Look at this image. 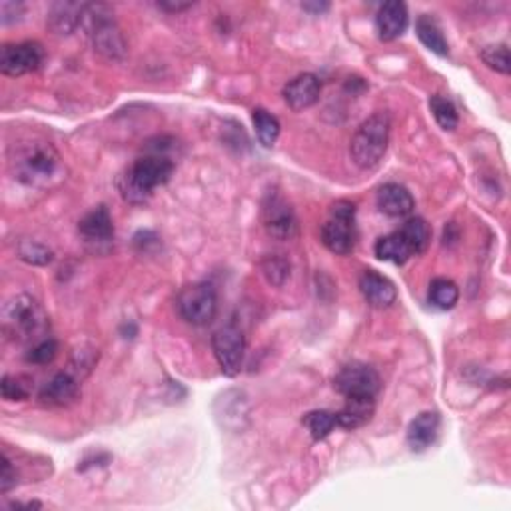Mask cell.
<instances>
[{
  "label": "cell",
  "mask_w": 511,
  "mask_h": 511,
  "mask_svg": "<svg viewBox=\"0 0 511 511\" xmlns=\"http://www.w3.org/2000/svg\"><path fill=\"white\" fill-rule=\"evenodd\" d=\"M336 389L346 398H369L376 399V396L382 389V379L372 366L354 362L339 369L334 379Z\"/></svg>",
  "instance_id": "9c48e42d"
},
{
  "label": "cell",
  "mask_w": 511,
  "mask_h": 511,
  "mask_svg": "<svg viewBox=\"0 0 511 511\" xmlns=\"http://www.w3.org/2000/svg\"><path fill=\"white\" fill-rule=\"evenodd\" d=\"M429 300L439 310H452L459 300V288L447 278H436L429 286Z\"/></svg>",
  "instance_id": "d4e9b609"
},
{
  "label": "cell",
  "mask_w": 511,
  "mask_h": 511,
  "mask_svg": "<svg viewBox=\"0 0 511 511\" xmlns=\"http://www.w3.org/2000/svg\"><path fill=\"white\" fill-rule=\"evenodd\" d=\"M83 20H90L88 30L96 53L110 60H120L126 54V40L116 23L104 13V6H84Z\"/></svg>",
  "instance_id": "8992f818"
},
{
  "label": "cell",
  "mask_w": 511,
  "mask_h": 511,
  "mask_svg": "<svg viewBox=\"0 0 511 511\" xmlns=\"http://www.w3.org/2000/svg\"><path fill=\"white\" fill-rule=\"evenodd\" d=\"M439 434V416L436 412H422L412 419L408 427V446L412 452H426L432 447Z\"/></svg>",
  "instance_id": "ac0fdd59"
},
{
  "label": "cell",
  "mask_w": 511,
  "mask_h": 511,
  "mask_svg": "<svg viewBox=\"0 0 511 511\" xmlns=\"http://www.w3.org/2000/svg\"><path fill=\"white\" fill-rule=\"evenodd\" d=\"M192 6V3H172V0H164V3H158V8L166 10V13H182V10Z\"/></svg>",
  "instance_id": "836d02e7"
},
{
  "label": "cell",
  "mask_w": 511,
  "mask_h": 511,
  "mask_svg": "<svg viewBox=\"0 0 511 511\" xmlns=\"http://www.w3.org/2000/svg\"><path fill=\"white\" fill-rule=\"evenodd\" d=\"M78 232L84 238L86 244L103 246L110 244L114 240V224L106 206H98L80 220Z\"/></svg>",
  "instance_id": "7c38bea8"
},
{
  "label": "cell",
  "mask_w": 511,
  "mask_h": 511,
  "mask_svg": "<svg viewBox=\"0 0 511 511\" xmlns=\"http://www.w3.org/2000/svg\"><path fill=\"white\" fill-rule=\"evenodd\" d=\"M16 486V469L8 456H3V474H0V492L6 494Z\"/></svg>",
  "instance_id": "d6a6232c"
},
{
  "label": "cell",
  "mask_w": 511,
  "mask_h": 511,
  "mask_svg": "<svg viewBox=\"0 0 511 511\" xmlns=\"http://www.w3.org/2000/svg\"><path fill=\"white\" fill-rule=\"evenodd\" d=\"M429 108H432L436 123L442 126L444 130H456L457 128L459 116H457V110H456L452 100L442 96V94H436V96H432V100H429Z\"/></svg>",
  "instance_id": "83f0119b"
},
{
  "label": "cell",
  "mask_w": 511,
  "mask_h": 511,
  "mask_svg": "<svg viewBox=\"0 0 511 511\" xmlns=\"http://www.w3.org/2000/svg\"><path fill=\"white\" fill-rule=\"evenodd\" d=\"M359 292L372 308H389L398 298V290L392 280L378 274L376 270H366L359 276Z\"/></svg>",
  "instance_id": "9a60e30c"
},
{
  "label": "cell",
  "mask_w": 511,
  "mask_h": 511,
  "mask_svg": "<svg viewBox=\"0 0 511 511\" xmlns=\"http://www.w3.org/2000/svg\"><path fill=\"white\" fill-rule=\"evenodd\" d=\"M322 94V84L316 74H300L284 86V100L286 104L300 113V110L312 108Z\"/></svg>",
  "instance_id": "4fadbf2b"
},
{
  "label": "cell",
  "mask_w": 511,
  "mask_h": 511,
  "mask_svg": "<svg viewBox=\"0 0 511 511\" xmlns=\"http://www.w3.org/2000/svg\"><path fill=\"white\" fill-rule=\"evenodd\" d=\"M416 34L419 40H422V44L432 50V53H436L437 56L449 54V46L442 33V26L437 25V20L432 15H422L418 18Z\"/></svg>",
  "instance_id": "ffe728a7"
},
{
  "label": "cell",
  "mask_w": 511,
  "mask_h": 511,
  "mask_svg": "<svg viewBox=\"0 0 511 511\" xmlns=\"http://www.w3.org/2000/svg\"><path fill=\"white\" fill-rule=\"evenodd\" d=\"M0 392H3V398L6 402H25V399L30 396V388L25 378L5 376L3 382H0Z\"/></svg>",
  "instance_id": "4dcf8cb0"
},
{
  "label": "cell",
  "mask_w": 511,
  "mask_h": 511,
  "mask_svg": "<svg viewBox=\"0 0 511 511\" xmlns=\"http://www.w3.org/2000/svg\"><path fill=\"white\" fill-rule=\"evenodd\" d=\"M78 394H80V388H78L76 376L70 372H60L50 379V382H46L43 389H40L38 399H40V404L50 406V408H66L76 402Z\"/></svg>",
  "instance_id": "5bb4252c"
},
{
  "label": "cell",
  "mask_w": 511,
  "mask_h": 511,
  "mask_svg": "<svg viewBox=\"0 0 511 511\" xmlns=\"http://www.w3.org/2000/svg\"><path fill=\"white\" fill-rule=\"evenodd\" d=\"M374 252L379 260H384V262H394V264H406L408 260L414 256L412 250H409L406 240L399 232L379 238L376 242Z\"/></svg>",
  "instance_id": "7402d4cb"
},
{
  "label": "cell",
  "mask_w": 511,
  "mask_h": 511,
  "mask_svg": "<svg viewBox=\"0 0 511 511\" xmlns=\"http://www.w3.org/2000/svg\"><path fill=\"white\" fill-rule=\"evenodd\" d=\"M484 63L496 70V73L509 74L511 73V60H509V48L507 44H492L482 50Z\"/></svg>",
  "instance_id": "f1b7e54d"
},
{
  "label": "cell",
  "mask_w": 511,
  "mask_h": 511,
  "mask_svg": "<svg viewBox=\"0 0 511 511\" xmlns=\"http://www.w3.org/2000/svg\"><path fill=\"white\" fill-rule=\"evenodd\" d=\"M58 354V344L56 339L53 338H46V339H40L33 346V349L26 354V362L30 364H36V366H46L53 362Z\"/></svg>",
  "instance_id": "1f68e13d"
},
{
  "label": "cell",
  "mask_w": 511,
  "mask_h": 511,
  "mask_svg": "<svg viewBox=\"0 0 511 511\" xmlns=\"http://www.w3.org/2000/svg\"><path fill=\"white\" fill-rule=\"evenodd\" d=\"M174 162L166 154H146L134 160L133 166L118 178V190L126 202L144 204L154 194V190L164 186L174 174Z\"/></svg>",
  "instance_id": "6da1fadb"
},
{
  "label": "cell",
  "mask_w": 511,
  "mask_h": 511,
  "mask_svg": "<svg viewBox=\"0 0 511 511\" xmlns=\"http://www.w3.org/2000/svg\"><path fill=\"white\" fill-rule=\"evenodd\" d=\"M306 10H314V13H326V10L329 8L328 3H306L302 5Z\"/></svg>",
  "instance_id": "e575fe53"
},
{
  "label": "cell",
  "mask_w": 511,
  "mask_h": 511,
  "mask_svg": "<svg viewBox=\"0 0 511 511\" xmlns=\"http://www.w3.org/2000/svg\"><path fill=\"white\" fill-rule=\"evenodd\" d=\"M252 120L256 126V134L260 144L266 148H272L280 136V123L274 114H270L264 108H256L252 113Z\"/></svg>",
  "instance_id": "cb8c5ba5"
},
{
  "label": "cell",
  "mask_w": 511,
  "mask_h": 511,
  "mask_svg": "<svg viewBox=\"0 0 511 511\" xmlns=\"http://www.w3.org/2000/svg\"><path fill=\"white\" fill-rule=\"evenodd\" d=\"M399 234L406 240V244L412 250V254H424L432 238V230H429L424 218H409L408 222L399 230Z\"/></svg>",
  "instance_id": "603a6c76"
},
{
  "label": "cell",
  "mask_w": 511,
  "mask_h": 511,
  "mask_svg": "<svg viewBox=\"0 0 511 511\" xmlns=\"http://www.w3.org/2000/svg\"><path fill=\"white\" fill-rule=\"evenodd\" d=\"M60 166V156L50 142H25L13 148L10 168L15 178L28 186H43L54 178Z\"/></svg>",
  "instance_id": "7a4b0ae2"
},
{
  "label": "cell",
  "mask_w": 511,
  "mask_h": 511,
  "mask_svg": "<svg viewBox=\"0 0 511 511\" xmlns=\"http://www.w3.org/2000/svg\"><path fill=\"white\" fill-rule=\"evenodd\" d=\"M389 130H392V120L384 110H378L359 124L349 144V154L358 168L372 170L382 162L389 144Z\"/></svg>",
  "instance_id": "3957f363"
},
{
  "label": "cell",
  "mask_w": 511,
  "mask_h": 511,
  "mask_svg": "<svg viewBox=\"0 0 511 511\" xmlns=\"http://www.w3.org/2000/svg\"><path fill=\"white\" fill-rule=\"evenodd\" d=\"M262 272L270 284L282 286L290 278V262L282 256H268L262 262Z\"/></svg>",
  "instance_id": "f546056e"
},
{
  "label": "cell",
  "mask_w": 511,
  "mask_h": 511,
  "mask_svg": "<svg viewBox=\"0 0 511 511\" xmlns=\"http://www.w3.org/2000/svg\"><path fill=\"white\" fill-rule=\"evenodd\" d=\"M44 60V48L38 43L5 44L0 48V70L6 76H25L34 73Z\"/></svg>",
  "instance_id": "8fae6325"
},
{
  "label": "cell",
  "mask_w": 511,
  "mask_h": 511,
  "mask_svg": "<svg viewBox=\"0 0 511 511\" xmlns=\"http://www.w3.org/2000/svg\"><path fill=\"white\" fill-rule=\"evenodd\" d=\"M262 224L276 240H292L298 234L294 208L280 192H268L262 202Z\"/></svg>",
  "instance_id": "30bf717a"
},
{
  "label": "cell",
  "mask_w": 511,
  "mask_h": 511,
  "mask_svg": "<svg viewBox=\"0 0 511 511\" xmlns=\"http://www.w3.org/2000/svg\"><path fill=\"white\" fill-rule=\"evenodd\" d=\"M16 250H18V258L33 266H48L54 258L53 250L46 248L44 244L36 242V240H20Z\"/></svg>",
  "instance_id": "4316f807"
},
{
  "label": "cell",
  "mask_w": 511,
  "mask_h": 511,
  "mask_svg": "<svg viewBox=\"0 0 511 511\" xmlns=\"http://www.w3.org/2000/svg\"><path fill=\"white\" fill-rule=\"evenodd\" d=\"M84 5H56L53 13L48 16V25L56 34H70L74 33V28L83 23Z\"/></svg>",
  "instance_id": "44dd1931"
},
{
  "label": "cell",
  "mask_w": 511,
  "mask_h": 511,
  "mask_svg": "<svg viewBox=\"0 0 511 511\" xmlns=\"http://www.w3.org/2000/svg\"><path fill=\"white\" fill-rule=\"evenodd\" d=\"M348 402L342 408V412L336 414L338 426L346 429H358L366 426L374 416V399L369 398H346Z\"/></svg>",
  "instance_id": "d6986e66"
},
{
  "label": "cell",
  "mask_w": 511,
  "mask_h": 511,
  "mask_svg": "<svg viewBox=\"0 0 511 511\" xmlns=\"http://www.w3.org/2000/svg\"><path fill=\"white\" fill-rule=\"evenodd\" d=\"M408 6L399 0H389V3L382 5L378 10L376 16V28L378 34L386 43L389 40H396L406 33L408 28Z\"/></svg>",
  "instance_id": "2e32d148"
},
{
  "label": "cell",
  "mask_w": 511,
  "mask_h": 511,
  "mask_svg": "<svg viewBox=\"0 0 511 511\" xmlns=\"http://www.w3.org/2000/svg\"><path fill=\"white\" fill-rule=\"evenodd\" d=\"M414 196L402 184L389 182L378 190V208L392 218H404L414 212Z\"/></svg>",
  "instance_id": "e0dca14e"
},
{
  "label": "cell",
  "mask_w": 511,
  "mask_h": 511,
  "mask_svg": "<svg viewBox=\"0 0 511 511\" xmlns=\"http://www.w3.org/2000/svg\"><path fill=\"white\" fill-rule=\"evenodd\" d=\"M356 206L348 200H339L329 208V218L322 226L324 246L338 256H348L356 248Z\"/></svg>",
  "instance_id": "5b68a950"
},
{
  "label": "cell",
  "mask_w": 511,
  "mask_h": 511,
  "mask_svg": "<svg viewBox=\"0 0 511 511\" xmlns=\"http://www.w3.org/2000/svg\"><path fill=\"white\" fill-rule=\"evenodd\" d=\"M212 349L220 369L226 376H238L244 366L246 356V338L238 326L230 324L220 328L212 336Z\"/></svg>",
  "instance_id": "ba28073f"
},
{
  "label": "cell",
  "mask_w": 511,
  "mask_h": 511,
  "mask_svg": "<svg viewBox=\"0 0 511 511\" xmlns=\"http://www.w3.org/2000/svg\"><path fill=\"white\" fill-rule=\"evenodd\" d=\"M178 312L188 324L206 326L218 314V294L212 284L200 282L186 286L176 300Z\"/></svg>",
  "instance_id": "52a82bcc"
},
{
  "label": "cell",
  "mask_w": 511,
  "mask_h": 511,
  "mask_svg": "<svg viewBox=\"0 0 511 511\" xmlns=\"http://www.w3.org/2000/svg\"><path fill=\"white\" fill-rule=\"evenodd\" d=\"M48 318L44 310L33 296L18 294L10 298L3 306V329L5 334L18 342H28L40 334H44Z\"/></svg>",
  "instance_id": "277c9868"
},
{
  "label": "cell",
  "mask_w": 511,
  "mask_h": 511,
  "mask_svg": "<svg viewBox=\"0 0 511 511\" xmlns=\"http://www.w3.org/2000/svg\"><path fill=\"white\" fill-rule=\"evenodd\" d=\"M304 426L308 427V432L312 434L316 442L319 439H326L329 434L334 432V427L338 426L336 414L326 412V409H316V412H310L304 416Z\"/></svg>",
  "instance_id": "484cf974"
}]
</instances>
